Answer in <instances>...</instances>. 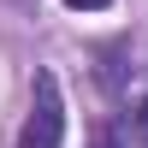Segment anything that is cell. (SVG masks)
<instances>
[{"label": "cell", "instance_id": "3", "mask_svg": "<svg viewBox=\"0 0 148 148\" xmlns=\"http://www.w3.org/2000/svg\"><path fill=\"white\" fill-rule=\"evenodd\" d=\"M59 6H65V12H107L113 0H59Z\"/></svg>", "mask_w": 148, "mask_h": 148}, {"label": "cell", "instance_id": "1", "mask_svg": "<svg viewBox=\"0 0 148 148\" xmlns=\"http://www.w3.org/2000/svg\"><path fill=\"white\" fill-rule=\"evenodd\" d=\"M18 148H65V89L53 71H36L30 83V113L18 125Z\"/></svg>", "mask_w": 148, "mask_h": 148}, {"label": "cell", "instance_id": "2", "mask_svg": "<svg viewBox=\"0 0 148 148\" xmlns=\"http://www.w3.org/2000/svg\"><path fill=\"white\" fill-rule=\"evenodd\" d=\"M119 130H125V142H130V148H148V95H130V101H125Z\"/></svg>", "mask_w": 148, "mask_h": 148}, {"label": "cell", "instance_id": "4", "mask_svg": "<svg viewBox=\"0 0 148 148\" xmlns=\"http://www.w3.org/2000/svg\"><path fill=\"white\" fill-rule=\"evenodd\" d=\"M89 148H125V142H119V136H113V130H101V136H95Z\"/></svg>", "mask_w": 148, "mask_h": 148}]
</instances>
